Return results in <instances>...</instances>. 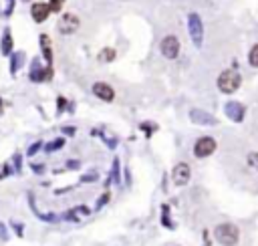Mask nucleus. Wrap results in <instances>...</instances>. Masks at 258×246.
I'll return each mask as SVG.
<instances>
[{"mask_svg": "<svg viewBox=\"0 0 258 246\" xmlns=\"http://www.w3.org/2000/svg\"><path fill=\"white\" fill-rule=\"evenodd\" d=\"M214 236L216 240L222 244V246H236L238 240H240V230L234 226V224H220L216 226V230H214Z\"/></svg>", "mask_w": 258, "mask_h": 246, "instance_id": "1", "label": "nucleus"}, {"mask_svg": "<svg viewBox=\"0 0 258 246\" xmlns=\"http://www.w3.org/2000/svg\"><path fill=\"white\" fill-rule=\"evenodd\" d=\"M240 83H242V77H240V73L236 69H226L224 73L218 77V89L222 93H226V95L238 91Z\"/></svg>", "mask_w": 258, "mask_h": 246, "instance_id": "2", "label": "nucleus"}, {"mask_svg": "<svg viewBox=\"0 0 258 246\" xmlns=\"http://www.w3.org/2000/svg\"><path fill=\"white\" fill-rule=\"evenodd\" d=\"M188 28H190V37L194 41L196 46H202V41H204V24H202V19L198 16V12H190L188 14Z\"/></svg>", "mask_w": 258, "mask_h": 246, "instance_id": "3", "label": "nucleus"}, {"mask_svg": "<svg viewBox=\"0 0 258 246\" xmlns=\"http://www.w3.org/2000/svg\"><path fill=\"white\" fill-rule=\"evenodd\" d=\"M79 24H81V22H79V16L73 14V12L61 14V19H59V22H57L61 35H73V32L79 28Z\"/></svg>", "mask_w": 258, "mask_h": 246, "instance_id": "4", "label": "nucleus"}, {"mask_svg": "<svg viewBox=\"0 0 258 246\" xmlns=\"http://www.w3.org/2000/svg\"><path fill=\"white\" fill-rule=\"evenodd\" d=\"M216 152V139L214 137H210V135H206V137H200L198 141H196V145H194V156L196 157H208V156H212Z\"/></svg>", "mask_w": 258, "mask_h": 246, "instance_id": "5", "label": "nucleus"}, {"mask_svg": "<svg viewBox=\"0 0 258 246\" xmlns=\"http://www.w3.org/2000/svg\"><path fill=\"white\" fill-rule=\"evenodd\" d=\"M160 48H162V55L165 57V59H176L178 55H180V41L174 37V35H169V37H165L164 41H162V45H160Z\"/></svg>", "mask_w": 258, "mask_h": 246, "instance_id": "6", "label": "nucleus"}, {"mask_svg": "<svg viewBox=\"0 0 258 246\" xmlns=\"http://www.w3.org/2000/svg\"><path fill=\"white\" fill-rule=\"evenodd\" d=\"M53 79V67H43L39 59H34L32 63V69H30V81H34V83H41V81H48Z\"/></svg>", "mask_w": 258, "mask_h": 246, "instance_id": "7", "label": "nucleus"}, {"mask_svg": "<svg viewBox=\"0 0 258 246\" xmlns=\"http://www.w3.org/2000/svg\"><path fill=\"white\" fill-rule=\"evenodd\" d=\"M190 176H192V170L188 163H178L174 168V172H171V179H174L176 186H186L190 182Z\"/></svg>", "mask_w": 258, "mask_h": 246, "instance_id": "8", "label": "nucleus"}, {"mask_svg": "<svg viewBox=\"0 0 258 246\" xmlns=\"http://www.w3.org/2000/svg\"><path fill=\"white\" fill-rule=\"evenodd\" d=\"M224 111H226V115H228L232 121H236V123H240V121L246 117V107H244L242 103H238V101H228V103L224 105Z\"/></svg>", "mask_w": 258, "mask_h": 246, "instance_id": "9", "label": "nucleus"}, {"mask_svg": "<svg viewBox=\"0 0 258 246\" xmlns=\"http://www.w3.org/2000/svg\"><path fill=\"white\" fill-rule=\"evenodd\" d=\"M93 95L97 97V99L105 101V103H111V101L115 99V91H113V87L107 85V83H95V85H93Z\"/></svg>", "mask_w": 258, "mask_h": 246, "instance_id": "10", "label": "nucleus"}, {"mask_svg": "<svg viewBox=\"0 0 258 246\" xmlns=\"http://www.w3.org/2000/svg\"><path fill=\"white\" fill-rule=\"evenodd\" d=\"M190 119L196 123V125H216L218 119L208 111H202V109H192L190 111Z\"/></svg>", "mask_w": 258, "mask_h": 246, "instance_id": "11", "label": "nucleus"}, {"mask_svg": "<svg viewBox=\"0 0 258 246\" xmlns=\"http://www.w3.org/2000/svg\"><path fill=\"white\" fill-rule=\"evenodd\" d=\"M50 12H53V10H50V6L45 4V2H34L30 6V14H32V21L34 22H45L48 19Z\"/></svg>", "mask_w": 258, "mask_h": 246, "instance_id": "12", "label": "nucleus"}, {"mask_svg": "<svg viewBox=\"0 0 258 246\" xmlns=\"http://www.w3.org/2000/svg\"><path fill=\"white\" fill-rule=\"evenodd\" d=\"M41 48H43V57H45V61H47V65L50 67V63H53V51H50V39H48V35H41Z\"/></svg>", "mask_w": 258, "mask_h": 246, "instance_id": "13", "label": "nucleus"}, {"mask_svg": "<svg viewBox=\"0 0 258 246\" xmlns=\"http://www.w3.org/2000/svg\"><path fill=\"white\" fill-rule=\"evenodd\" d=\"M23 65H24V53H23V51L14 53L12 59H10V73L16 75V71H19V69L23 67Z\"/></svg>", "mask_w": 258, "mask_h": 246, "instance_id": "14", "label": "nucleus"}, {"mask_svg": "<svg viewBox=\"0 0 258 246\" xmlns=\"http://www.w3.org/2000/svg\"><path fill=\"white\" fill-rule=\"evenodd\" d=\"M10 53H12V35L6 28L4 35H2V55H10Z\"/></svg>", "mask_w": 258, "mask_h": 246, "instance_id": "15", "label": "nucleus"}, {"mask_svg": "<svg viewBox=\"0 0 258 246\" xmlns=\"http://www.w3.org/2000/svg\"><path fill=\"white\" fill-rule=\"evenodd\" d=\"M83 216H89V208L87 206H79V208H75L73 212H69V214H67L69 220H79Z\"/></svg>", "mask_w": 258, "mask_h": 246, "instance_id": "16", "label": "nucleus"}, {"mask_svg": "<svg viewBox=\"0 0 258 246\" xmlns=\"http://www.w3.org/2000/svg\"><path fill=\"white\" fill-rule=\"evenodd\" d=\"M97 59H99V63H111L115 59V51L113 48H103Z\"/></svg>", "mask_w": 258, "mask_h": 246, "instance_id": "17", "label": "nucleus"}, {"mask_svg": "<svg viewBox=\"0 0 258 246\" xmlns=\"http://www.w3.org/2000/svg\"><path fill=\"white\" fill-rule=\"evenodd\" d=\"M248 63L252 65V67H258V43L250 48V53H248Z\"/></svg>", "mask_w": 258, "mask_h": 246, "instance_id": "18", "label": "nucleus"}, {"mask_svg": "<svg viewBox=\"0 0 258 246\" xmlns=\"http://www.w3.org/2000/svg\"><path fill=\"white\" fill-rule=\"evenodd\" d=\"M63 145H65V139H63V137H59V139H53L48 145H45V150H47V152H55V150H61Z\"/></svg>", "mask_w": 258, "mask_h": 246, "instance_id": "19", "label": "nucleus"}, {"mask_svg": "<svg viewBox=\"0 0 258 246\" xmlns=\"http://www.w3.org/2000/svg\"><path fill=\"white\" fill-rule=\"evenodd\" d=\"M111 179H113V182H121V178H119V159H115L113 161V172H111Z\"/></svg>", "mask_w": 258, "mask_h": 246, "instance_id": "20", "label": "nucleus"}, {"mask_svg": "<svg viewBox=\"0 0 258 246\" xmlns=\"http://www.w3.org/2000/svg\"><path fill=\"white\" fill-rule=\"evenodd\" d=\"M248 166H252L254 170H258V152H252V154H248Z\"/></svg>", "mask_w": 258, "mask_h": 246, "instance_id": "21", "label": "nucleus"}, {"mask_svg": "<svg viewBox=\"0 0 258 246\" xmlns=\"http://www.w3.org/2000/svg\"><path fill=\"white\" fill-rule=\"evenodd\" d=\"M63 4H65V0H50V2H48V6H50L53 12H59L63 8Z\"/></svg>", "mask_w": 258, "mask_h": 246, "instance_id": "22", "label": "nucleus"}, {"mask_svg": "<svg viewBox=\"0 0 258 246\" xmlns=\"http://www.w3.org/2000/svg\"><path fill=\"white\" fill-rule=\"evenodd\" d=\"M41 147H43V141H37V143H34V145L30 147V150H28V156H34V154H37V152L41 150Z\"/></svg>", "mask_w": 258, "mask_h": 246, "instance_id": "23", "label": "nucleus"}, {"mask_svg": "<svg viewBox=\"0 0 258 246\" xmlns=\"http://www.w3.org/2000/svg\"><path fill=\"white\" fill-rule=\"evenodd\" d=\"M141 129L145 131V135H151V131H156V125H151V123H143Z\"/></svg>", "mask_w": 258, "mask_h": 246, "instance_id": "24", "label": "nucleus"}, {"mask_svg": "<svg viewBox=\"0 0 258 246\" xmlns=\"http://www.w3.org/2000/svg\"><path fill=\"white\" fill-rule=\"evenodd\" d=\"M107 200H109V194L105 192V194H103L101 198H99V202H97V208H103V204H107Z\"/></svg>", "mask_w": 258, "mask_h": 246, "instance_id": "25", "label": "nucleus"}, {"mask_svg": "<svg viewBox=\"0 0 258 246\" xmlns=\"http://www.w3.org/2000/svg\"><path fill=\"white\" fill-rule=\"evenodd\" d=\"M12 8H14V0H8V4H6V10H4V16H10Z\"/></svg>", "mask_w": 258, "mask_h": 246, "instance_id": "26", "label": "nucleus"}, {"mask_svg": "<svg viewBox=\"0 0 258 246\" xmlns=\"http://www.w3.org/2000/svg\"><path fill=\"white\" fill-rule=\"evenodd\" d=\"M10 174V168L8 166H0V178H4V176H8Z\"/></svg>", "mask_w": 258, "mask_h": 246, "instance_id": "27", "label": "nucleus"}, {"mask_svg": "<svg viewBox=\"0 0 258 246\" xmlns=\"http://www.w3.org/2000/svg\"><path fill=\"white\" fill-rule=\"evenodd\" d=\"M32 170L37 172V174H43V170H45V168H43V166H32Z\"/></svg>", "mask_w": 258, "mask_h": 246, "instance_id": "28", "label": "nucleus"}, {"mask_svg": "<svg viewBox=\"0 0 258 246\" xmlns=\"http://www.w3.org/2000/svg\"><path fill=\"white\" fill-rule=\"evenodd\" d=\"M0 109H2V99H0Z\"/></svg>", "mask_w": 258, "mask_h": 246, "instance_id": "29", "label": "nucleus"}]
</instances>
